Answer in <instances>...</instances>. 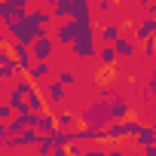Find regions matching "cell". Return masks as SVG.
Returning a JSON list of instances; mask_svg holds the SVG:
<instances>
[{"label": "cell", "mask_w": 156, "mask_h": 156, "mask_svg": "<svg viewBox=\"0 0 156 156\" xmlns=\"http://www.w3.org/2000/svg\"><path fill=\"white\" fill-rule=\"evenodd\" d=\"M80 126H89V129H107L110 126V107H107V98H98L95 104H89L86 110L76 113Z\"/></svg>", "instance_id": "1"}, {"label": "cell", "mask_w": 156, "mask_h": 156, "mask_svg": "<svg viewBox=\"0 0 156 156\" xmlns=\"http://www.w3.org/2000/svg\"><path fill=\"white\" fill-rule=\"evenodd\" d=\"M141 126L144 122H138V119H126V122H110L107 126V141H119V138H135L138 132H141Z\"/></svg>", "instance_id": "2"}, {"label": "cell", "mask_w": 156, "mask_h": 156, "mask_svg": "<svg viewBox=\"0 0 156 156\" xmlns=\"http://www.w3.org/2000/svg\"><path fill=\"white\" fill-rule=\"evenodd\" d=\"M52 52H55V40L52 34H43L31 43V58L34 61H52Z\"/></svg>", "instance_id": "3"}, {"label": "cell", "mask_w": 156, "mask_h": 156, "mask_svg": "<svg viewBox=\"0 0 156 156\" xmlns=\"http://www.w3.org/2000/svg\"><path fill=\"white\" fill-rule=\"evenodd\" d=\"M28 9H31L28 0H3V3H0V25L9 22V19H22V16H28Z\"/></svg>", "instance_id": "4"}, {"label": "cell", "mask_w": 156, "mask_h": 156, "mask_svg": "<svg viewBox=\"0 0 156 156\" xmlns=\"http://www.w3.org/2000/svg\"><path fill=\"white\" fill-rule=\"evenodd\" d=\"M153 37H156V19H144V16H141V19L135 22L132 40H135V43H138V40H141V43H147V40H153Z\"/></svg>", "instance_id": "5"}, {"label": "cell", "mask_w": 156, "mask_h": 156, "mask_svg": "<svg viewBox=\"0 0 156 156\" xmlns=\"http://www.w3.org/2000/svg\"><path fill=\"white\" fill-rule=\"evenodd\" d=\"M107 107H110V122H126V119L132 116V107H129V101H126L122 95L110 98V101H107Z\"/></svg>", "instance_id": "6"}, {"label": "cell", "mask_w": 156, "mask_h": 156, "mask_svg": "<svg viewBox=\"0 0 156 156\" xmlns=\"http://www.w3.org/2000/svg\"><path fill=\"white\" fill-rule=\"evenodd\" d=\"M52 73H55V70H52V61H34V67H31L25 76H28L34 86H40V83H49Z\"/></svg>", "instance_id": "7"}, {"label": "cell", "mask_w": 156, "mask_h": 156, "mask_svg": "<svg viewBox=\"0 0 156 156\" xmlns=\"http://www.w3.org/2000/svg\"><path fill=\"white\" fill-rule=\"evenodd\" d=\"M28 22H31L40 34H49L46 28L52 25V16H49V9H43V6H31V9H28Z\"/></svg>", "instance_id": "8"}, {"label": "cell", "mask_w": 156, "mask_h": 156, "mask_svg": "<svg viewBox=\"0 0 156 156\" xmlns=\"http://www.w3.org/2000/svg\"><path fill=\"white\" fill-rule=\"evenodd\" d=\"M113 52H116V58H135V55H138V43H135L129 34H119V37L113 40Z\"/></svg>", "instance_id": "9"}, {"label": "cell", "mask_w": 156, "mask_h": 156, "mask_svg": "<svg viewBox=\"0 0 156 156\" xmlns=\"http://www.w3.org/2000/svg\"><path fill=\"white\" fill-rule=\"evenodd\" d=\"M52 40H55V43H61V46H70V43L76 40V28H73V22H61V25H55Z\"/></svg>", "instance_id": "10"}, {"label": "cell", "mask_w": 156, "mask_h": 156, "mask_svg": "<svg viewBox=\"0 0 156 156\" xmlns=\"http://www.w3.org/2000/svg\"><path fill=\"white\" fill-rule=\"evenodd\" d=\"M31 129H34L40 138H49V135L55 132V113H49V110H46V113L34 116V126H31Z\"/></svg>", "instance_id": "11"}, {"label": "cell", "mask_w": 156, "mask_h": 156, "mask_svg": "<svg viewBox=\"0 0 156 156\" xmlns=\"http://www.w3.org/2000/svg\"><path fill=\"white\" fill-rule=\"evenodd\" d=\"M70 52H73V58H83V61H92L95 58V40H73L70 43Z\"/></svg>", "instance_id": "12"}, {"label": "cell", "mask_w": 156, "mask_h": 156, "mask_svg": "<svg viewBox=\"0 0 156 156\" xmlns=\"http://www.w3.org/2000/svg\"><path fill=\"white\" fill-rule=\"evenodd\" d=\"M70 19L73 22H92V3L89 0H70Z\"/></svg>", "instance_id": "13"}, {"label": "cell", "mask_w": 156, "mask_h": 156, "mask_svg": "<svg viewBox=\"0 0 156 156\" xmlns=\"http://www.w3.org/2000/svg\"><path fill=\"white\" fill-rule=\"evenodd\" d=\"M49 16H52V22H55V25H61V22H70V0H52Z\"/></svg>", "instance_id": "14"}, {"label": "cell", "mask_w": 156, "mask_h": 156, "mask_svg": "<svg viewBox=\"0 0 156 156\" xmlns=\"http://www.w3.org/2000/svg\"><path fill=\"white\" fill-rule=\"evenodd\" d=\"M55 129L73 132V129H80V119H76V113H70V110H58L55 113Z\"/></svg>", "instance_id": "15"}, {"label": "cell", "mask_w": 156, "mask_h": 156, "mask_svg": "<svg viewBox=\"0 0 156 156\" xmlns=\"http://www.w3.org/2000/svg\"><path fill=\"white\" fill-rule=\"evenodd\" d=\"M6 89H9V92H16L19 98H28L31 92H37V86H34V83L28 80V76H16V80H12V83H9Z\"/></svg>", "instance_id": "16"}, {"label": "cell", "mask_w": 156, "mask_h": 156, "mask_svg": "<svg viewBox=\"0 0 156 156\" xmlns=\"http://www.w3.org/2000/svg\"><path fill=\"white\" fill-rule=\"evenodd\" d=\"M64 92H67V89H64L61 83H55V80H49V83H46V98H49V104H52V107H58V104L64 101Z\"/></svg>", "instance_id": "17"}, {"label": "cell", "mask_w": 156, "mask_h": 156, "mask_svg": "<svg viewBox=\"0 0 156 156\" xmlns=\"http://www.w3.org/2000/svg\"><path fill=\"white\" fill-rule=\"evenodd\" d=\"M25 107H28V113H31V116L46 113V107H43V95H40V92H31V95L25 98Z\"/></svg>", "instance_id": "18"}, {"label": "cell", "mask_w": 156, "mask_h": 156, "mask_svg": "<svg viewBox=\"0 0 156 156\" xmlns=\"http://www.w3.org/2000/svg\"><path fill=\"white\" fill-rule=\"evenodd\" d=\"M95 58H98L101 67H113V64H116V52H113V46H101V49L95 52Z\"/></svg>", "instance_id": "19"}, {"label": "cell", "mask_w": 156, "mask_h": 156, "mask_svg": "<svg viewBox=\"0 0 156 156\" xmlns=\"http://www.w3.org/2000/svg\"><path fill=\"white\" fill-rule=\"evenodd\" d=\"M135 144H138V147H150V144H156V132H153V126H141V132L135 135Z\"/></svg>", "instance_id": "20"}, {"label": "cell", "mask_w": 156, "mask_h": 156, "mask_svg": "<svg viewBox=\"0 0 156 156\" xmlns=\"http://www.w3.org/2000/svg\"><path fill=\"white\" fill-rule=\"evenodd\" d=\"M119 34H122L119 25H116V22H107V25L101 28V40H104V46H113V40H116Z\"/></svg>", "instance_id": "21"}, {"label": "cell", "mask_w": 156, "mask_h": 156, "mask_svg": "<svg viewBox=\"0 0 156 156\" xmlns=\"http://www.w3.org/2000/svg\"><path fill=\"white\" fill-rule=\"evenodd\" d=\"M16 76H19V73H16V61H12V58H9V61H0V83H12Z\"/></svg>", "instance_id": "22"}, {"label": "cell", "mask_w": 156, "mask_h": 156, "mask_svg": "<svg viewBox=\"0 0 156 156\" xmlns=\"http://www.w3.org/2000/svg\"><path fill=\"white\" fill-rule=\"evenodd\" d=\"M37 141H40V135H37L34 129H25V132L19 135V144H22V147H37Z\"/></svg>", "instance_id": "23"}, {"label": "cell", "mask_w": 156, "mask_h": 156, "mask_svg": "<svg viewBox=\"0 0 156 156\" xmlns=\"http://www.w3.org/2000/svg\"><path fill=\"white\" fill-rule=\"evenodd\" d=\"M55 73H58V76H55V83H61L64 89L76 83V73H73V70H55Z\"/></svg>", "instance_id": "24"}, {"label": "cell", "mask_w": 156, "mask_h": 156, "mask_svg": "<svg viewBox=\"0 0 156 156\" xmlns=\"http://www.w3.org/2000/svg\"><path fill=\"white\" fill-rule=\"evenodd\" d=\"M34 156H52V141L49 138H40L37 147H34Z\"/></svg>", "instance_id": "25"}, {"label": "cell", "mask_w": 156, "mask_h": 156, "mask_svg": "<svg viewBox=\"0 0 156 156\" xmlns=\"http://www.w3.org/2000/svg\"><path fill=\"white\" fill-rule=\"evenodd\" d=\"M49 141H52V147H67V132H61V129H55V132L49 135Z\"/></svg>", "instance_id": "26"}, {"label": "cell", "mask_w": 156, "mask_h": 156, "mask_svg": "<svg viewBox=\"0 0 156 156\" xmlns=\"http://www.w3.org/2000/svg\"><path fill=\"white\" fill-rule=\"evenodd\" d=\"M86 156H107V147L104 144H89L86 147Z\"/></svg>", "instance_id": "27"}, {"label": "cell", "mask_w": 156, "mask_h": 156, "mask_svg": "<svg viewBox=\"0 0 156 156\" xmlns=\"http://www.w3.org/2000/svg\"><path fill=\"white\" fill-rule=\"evenodd\" d=\"M12 116H16V113L9 110V104H6V101H0V122H9Z\"/></svg>", "instance_id": "28"}, {"label": "cell", "mask_w": 156, "mask_h": 156, "mask_svg": "<svg viewBox=\"0 0 156 156\" xmlns=\"http://www.w3.org/2000/svg\"><path fill=\"white\" fill-rule=\"evenodd\" d=\"M141 52H144V58H156V40H147Z\"/></svg>", "instance_id": "29"}, {"label": "cell", "mask_w": 156, "mask_h": 156, "mask_svg": "<svg viewBox=\"0 0 156 156\" xmlns=\"http://www.w3.org/2000/svg\"><path fill=\"white\" fill-rule=\"evenodd\" d=\"M95 9H98V12H113V3H110V0H98Z\"/></svg>", "instance_id": "30"}, {"label": "cell", "mask_w": 156, "mask_h": 156, "mask_svg": "<svg viewBox=\"0 0 156 156\" xmlns=\"http://www.w3.org/2000/svg\"><path fill=\"white\" fill-rule=\"evenodd\" d=\"M144 89H147L150 95H156V73H150V76H147V83H144Z\"/></svg>", "instance_id": "31"}, {"label": "cell", "mask_w": 156, "mask_h": 156, "mask_svg": "<svg viewBox=\"0 0 156 156\" xmlns=\"http://www.w3.org/2000/svg\"><path fill=\"white\" fill-rule=\"evenodd\" d=\"M141 156H156V144H150V147H141Z\"/></svg>", "instance_id": "32"}, {"label": "cell", "mask_w": 156, "mask_h": 156, "mask_svg": "<svg viewBox=\"0 0 156 156\" xmlns=\"http://www.w3.org/2000/svg\"><path fill=\"white\" fill-rule=\"evenodd\" d=\"M6 138H9V129H6V122H0V144H3Z\"/></svg>", "instance_id": "33"}, {"label": "cell", "mask_w": 156, "mask_h": 156, "mask_svg": "<svg viewBox=\"0 0 156 156\" xmlns=\"http://www.w3.org/2000/svg\"><path fill=\"white\" fill-rule=\"evenodd\" d=\"M6 40H9V37H6V31H3V25H0V46H6Z\"/></svg>", "instance_id": "34"}, {"label": "cell", "mask_w": 156, "mask_h": 156, "mask_svg": "<svg viewBox=\"0 0 156 156\" xmlns=\"http://www.w3.org/2000/svg\"><path fill=\"white\" fill-rule=\"evenodd\" d=\"M126 156H141V153H126Z\"/></svg>", "instance_id": "35"}]
</instances>
